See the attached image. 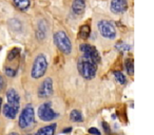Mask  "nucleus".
<instances>
[{"mask_svg":"<svg viewBox=\"0 0 154 135\" xmlns=\"http://www.w3.org/2000/svg\"><path fill=\"white\" fill-rule=\"evenodd\" d=\"M5 75L9 76V77H16V75H17V70L12 68V66H5Z\"/></svg>","mask_w":154,"mask_h":135,"instance_id":"nucleus-22","label":"nucleus"},{"mask_svg":"<svg viewBox=\"0 0 154 135\" xmlns=\"http://www.w3.org/2000/svg\"><path fill=\"white\" fill-rule=\"evenodd\" d=\"M114 77H115L116 81L120 84H127V78L124 74L122 73L120 71H115L114 72Z\"/></svg>","mask_w":154,"mask_h":135,"instance_id":"nucleus-20","label":"nucleus"},{"mask_svg":"<svg viewBox=\"0 0 154 135\" xmlns=\"http://www.w3.org/2000/svg\"><path fill=\"white\" fill-rule=\"evenodd\" d=\"M89 133H90L91 135H101V133H100V131L98 130V129H96V128H90L89 129Z\"/></svg>","mask_w":154,"mask_h":135,"instance_id":"nucleus-23","label":"nucleus"},{"mask_svg":"<svg viewBox=\"0 0 154 135\" xmlns=\"http://www.w3.org/2000/svg\"><path fill=\"white\" fill-rule=\"evenodd\" d=\"M70 119L73 122H82L84 120V116H82V112L79 110H72V112L70 113Z\"/></svg>","mask_w":154,"mask_h":135,"instance_id":"nucleus-17","label":"nucleus"},{"mask_svg":"<svg viewBox=\"0 0 154 135\" xmlns=\"http://www.w3.org/2000/svg\"><path fill=\"white\" fill-rule=\"evenodd\" d=\"M80 51L82 52V57L92 60V61H94L95 63H97V64L100 62V56H99L98 51H97L96 48L93 47L92 44L82 43V44L80 45Z\"/></svg>","mask_w":154,"mask_h":135,"instance_id":"nucleus-7","label":"nucleus"},{"mask_svg":"<svg viewBox=\"0 0 154 135\" xmlns=\"http://www.w3.org/2000/svg\"><path fill=\"white\" fill-rule=\"evenodd\" d=\"M7 99L8 103L15 107H20V96L15 89H10L7 92Z\"/></svg>","mask_w":154,"mask_h":135,"instance_id":"nucleus-13","label":"nucleus"},{"mask_svg":"<svg viewBox=\"0 0 154 135\" xmlns=\"http://www.w3.org/2000/svg\"><path fill=\"white\" fill-rule=\"evenodd\" d=\"M125 68H126L129 75L132 76L134 74V61H133L132 58H127L126 61H125Z\"/></svg>","mask_w":154,"mask_h":135,"instance_id":"nucleus-18","label":"nucleus"},{"mask_svg":"<svg viewBox=\"0 0 154 135\" xmlns=\"http://www.w3.org/2000/svg\"><path fill=\"white\" fill-rule=\"evenodd\" d=\"M19 55H20V49L19 48H14V49H12L11 51L9 52V54H8V60H9V61H13V60H15Z\"/></svg>","mask_w":154,"mask_h":135,"instance_id":"nucleus-19","label":"nucleus"},{"mask_svg":"<svg viewBox=\"0 0 154 135\" xmlns=\"http://www.w3.org/2000/svg\"><path fill=\"white\" fill-rule=\"evenodd\" d=\"M91 34V29L89 24H82L79 29V37L82 39H88Z\"/></svg>","mask_w":154,"mask_h":135,"instance_id":"nucleus-16","label":"nucleus"},{"mask_svg":"<svg viewBox=\"0 0 154 135\" xmlns=\"http://www.w3.org/2000/svg\"><path fill=\"white\" fill-rule=\"evenodd\" d=\"M13 3H14V5L21 12L28 11L31 5L30 0H13Z\"/></svg>","mask_w":154,"mask_h":135,"instance_id":"nucleus-15","label":"nucleus"},{"mask_svg":"<svg viewBox=\"0 0 154 135\" xmlns=\"http://www.w3.org/2000/svg\"><path fill=\"white\" fill-rule=\"evenodd\" d=\"M48 70V60L43 54H39L35 57L34 62H33L32 69H31V76L34 79H39L45 74L47 73Z\"/></svg>","mask_w":154,"mask_h":135,"instance_id":"nucleus-3","label":"nucleus"},{"mask_svg":"<svg viewBox=\"0 0 154 135\" xmlns=\"http://www.w3.org/2000/svg\"><path fill=\"white\" fill-rule=\"evenodd\" d=\"M1 106H2V98L0 97V110H1Z\"/></svg>","mask_w":154,"mask_h":135,"instance_id":"nucleus-28","label":"nucleus"},{"mask_svg":"<svg viewBox=\"0 0 154 135\" xmlns=\"http://www.w3.org/2000/svg\"><path fill=\"white\" fill-rule=\"evenodd\" d=\"M86 11V0H73L72 13L75 16H82Z\"/></svg>","mask_w":154,"mask_h":135,"instance_id":"nucleus-10","label":"nucleus"},{"mask_svg":"<svg viewBox=\"0 0 154 135\" xmlns=\"http://www.w3.org/2000/svg\"><path fill=\"white\" fill-rule=\"evenodd\" d=\"M97 29L103 37L107 39H114L116 37V30L109 20H100L97 23Z\"/></svg>","mask_w":154,"mask_h":135,"instance_id":"nucleus-6","label":"nucleus"},{"mask_svg":"<svg viewBox=\"0 0 154 135\" xmlns=\"http://www.w3.org/2000/svg\"><path fill=\"white\" fill-rule=\"evenodd\" d=\"M101 124H103V131H105V133L109 134V133L111 132V129H110L109 124H108L106 121H103V122H101Z\"/></svg>","mask_w":154,"mask_h":135,"instance_id":"nucleus-24","label":"nucleus"},{"mask_svg":"<svg viewBox=\"0 0 154 135\" xmlns=\"http://www.w3.org/2000/svg\"><path fill=\"white\" fill-rule=\"evenodd\" d=\"M35 124V112L34 108L31 105H26L21 111L18 118V126L21 130H28L33 128Z\"/></svg>","mask_w":154,"mask_h":135,"instance_id":"nucleus-2","label":"nucleus"},{"mask_svg":"<svg viewBox=\"0 0 154 135\" xmlns=\"http://www.w3.org/2000/svg\"><path fill=\"white\" fill-rule=\"evenodd\" d=\"M77 69L79 74L86 79H93L97 73V63L90 59L82 57L77 63Z\"/></svg>","mask_w":154,"mask_h":135,"instance_id":"nucleus-1","label":"nucleus"},{"mask_svg":"<svg viewBox=\"0 0 154 135\" xmlns=\"http://www.w3.org/2000/svg\"><path fill=\"white\" fill-rule=\"evenodd\" d=\"M48 35V23L45 20H40L38 22V26H37L36 31V37L39 41H42L47 38Z\"/></svg>","mask_w":154,"mask_h":135,"instance_id":"nucleus-11","label":"nucleus"},{"mask_svg":"<svg viewBox=\"0 0 154 135\" xmlns=\"http://www.w3.org/2000/svg\"><path fill=\"white\" fill-rule=\"evenodd\" d=\"M18 111H19V107H15V106H12L8 103L3 106V110H2L3 115L7 118H9V119H14V118H16V116H17V114H18Z\"/></svg>","mask_w":154,"mask_h":135,"instance_id":"nucleus-12","label":"nucleus"},{"mask_svg":"<svg viewBox=\"0 0 154 135\" xmlns=\"http://www.w3.org/2000/svg\"><path fill=\"white\" fill-rule=\"evenodd\" d=\"M38 117L40 118L42 121H52V120L56 119L58 117V113H56L52 108V103L50 101L43 103L40 107L38 108Z\"/></svg>","mask_w":154,"mask_h":135,"instance_id":"nucleus-5","label":"nucleus"},{"mask_svg":"<svg viewBox=\"0 0 154 135\" xmlns=\"http://www.w3.org/2000/svg\"><path fill=\"white\" fill-rule=\"evenodd\" d=\"M56 128H57V124H48V126L42 127V128L39 129V130L35 133V135H55Z\"/></svg>","mask_w":154,"mask_h":135,"instance_id":"nucleus-14","label":"nucleus"},{"mask_svg":"<svg viewBox=\"0 0 154 135\" xmlns=\"http://www.w3.org/2000/svg\"><path fill=\"white\" fill-rule=\"evenodd\" d=\"M110 10L114 14H122L128 10V1L127 0H111Z\"/></svg>","mask_w":154,"mask_h":135,"instance_id":"nucleus-9","label":"nucleus"},{"mask_svg":"<svg viewBox=\"0 0 154 135\" xmlns=\"http://www.w3.org/2000/svg\"><path fill=\"white\" fill-rule=\"evenodd\" d=\"M71 131H72V127H68V128H66V129L62 130V133H70Z\"/></svg>","mask_w":154,"mask_h":135,"instance_id":"nucleus-26","label":"nucleus"},{"mask_svg":"<svg viewBox=\"0 0 154 135\" xmlns=\"http://www.w3.org/2000/svg\"><path fill=\"white\" fill-rule=\"evenodd\" d=\"M8 135H20L19 133H17V132H12V133H9Z\"/></svg>","mask_w":154,"mask_h":135,"instance_id":"nucleus-27","label":"nucleus"},{"mask_svg":"<svg viewBox=\"0 0 154 135\" xmlns=\"http://www.w3.org/2000/svg\"><path fill=\"white\" fill-rule=\"evenodd\" d=\"M54 42L61 53L69 55L72 53V42L64 31H58L54 35Z\"/></svg>","mask_w":154,"mask_h":135,"instance_id":"nucleus-4","label":"nucleus"},{"mask_svg":"<svg viewBox=\"0 0 154 135\" xmlns=\"http://www.w3.org/2000/svg\"><path fill=\"white\" fill-rule=\"evenodd\" d=\"M5 80L2 76L0 75V93L5 90Z\"/></svg>","mask_w":154,"mask_h":135,"instance_id":"nucleus-25","label":"nucleus"},{"mask_svg":"<svg viewBox=\"0 0 154 135\" xmlns=\"http://www.w3.org/2000/svg\"><path fill=\"white\" fill-rule=\"evenodd\" d=\"M116 50L119 52H122V53H124V52H128L129 50H130V45L127 44L126 42H124V41H120V42H118L117 44H116Z\"/></svg>","mask_w":154,"mask_h":135,"instance_id":"nucleus-21","label":"nucleus"},{"mask_svg":"<svg viewBox=\"0 0 154 135\" xmlns=\"http://www.w3.org/2000/svg\"><path fill=\"white\" fill-rule=\"evenodd\" d=\"M53 94V80L50 77H47L40 84L38 88V97L39 98H49Z\"/></svg>","mask_w":154,"mask_h":135,"instance_id":"nucleus-8","label":"nucleus"}]
</instances>
